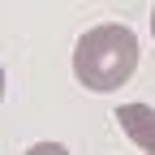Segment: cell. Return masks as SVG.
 Returning a JSON list of instances; mask_svg holds the SVG:
<instances>
[{
	"label": "cell",
	"instance_id": "6da1fadb",
	"mask_svg": "<svg viewBox=\"0 0 155 155\" xmlns=\"http://www.w3.org/2000/svg\"><path fill=\"white\" fill-rule=\"evenodd\" d=\"M134 69H138V35L121 22L91 26L73 48V78H78V86H86L95 95L125 86Z\"/></svg>",
	"mask_w": 155,
	"mask_h": 155
},
{
	"label": "cell",
	"instance_id": "7a4b0ae2",
	"mask_svg": "<svg viewBox=\"0 0 155 155\" xmlns=\"http://www.w3.org/2000/svg\"><path fill=\"white\" fill-rule=\"evenodd\" d=\"M116 121H121L125 138L138 151L155 155V108H147V104H121L116 108Z\"/></svg>",
	"mask_w": 155,
	"mask_h": 155
},
{
	"label": "cell",
	"instance_id": "3957f363",
	"mask_svg": "<svg viewBox=\"0 0 155 155\" xmlns=\"http://www.w3.org/2000/svg\"><path fill=\"white\" fill-rule=\"evenodd\" d=\"M0 99H5V69H0Z\"/></svg>",
	"mask_w": 155,
	"mask_h": 155
},
{
	"label": "cell",
	"instance_id": "277c9868",
	"mask_svg": "<svg viewBox=\"0 0 155 155\" xmlns=\"http://www.w3.org/2000/svg\"><path fill=\"white\" fill-rule=\"evenodd\" d=\"M151 35H155V9H151Z\"/></svg>",
	"mask_w": 155,
	"mask_h": 155
}]
</instances>
